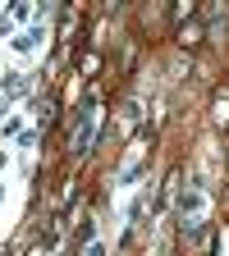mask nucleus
<instances>
[{
	"label": "nucleus",
	"mask_w": 229,
	"mask_h": 256,
	"mask_svg": "<svg viewBox=\"0 0 229 256\" xmlns=\"http://www.w3.org/2000/svg\"><path fill=\"white\" fill-rule=\"evenodd\" d=\"M46 23H32L28 32H19V37L10 42V55H19V60H28V55H37V50H46Z\"/></svg>",
	"instance_id": "obj_3"
},
{
	"label": "nucleus",
	"mask_w": 229,
	"mask_h": 256,
	"mask_svg": "<svg viewBox=\"0 0 229 256\" xmlns=\"http://www.w3.org/2000/svg\"><path fill=\"white\" fill-rule=\"evenodd\" d=\"M28 18H32V5H28V0H23V5H19V10H14V18H10V23H14V28H19V23H28Z\"/></svg>",
	"instance_id": "obj_6"
},
{
	"label": "nucleus",
	"mask_w": 229,
	"mask_h": 256,
	"mask_svg": "<svg viewBox=\"0 0 229 256\" xmlns=\"http://www.w3.org/2000/svg\"><path fill=\"white\" fill-rule=\"evenodd\" d=\"M206 215H211V192L202 188V183H188L183 192H179V220L188 224H206Z\"/></svg>",
	"instance_id": "obj_1"
},
{
	"label": "nucleus",
	"mask_w": 229,
	"mask_h": 256,
	"mask_svg": "<svg viewBox=\"0 0 229 256\" xmlns=\"http://www.w3.org/2000/svg\"><path fill=\"white\" fill-rule=\"evenodd\" d=\"M215 124H229V96H220V101H215Z\"/></svg>",
	"instance_id": "obj_5"
},
{
	"label": "nucleus",
	"mask_w": 229,
	"mask_h": 256,
	"mask_svg": "<svg viewBox=\"0 0 229 256\" xmlns=\"http://www.w3.org/2000/svg\"><path fill=\"white\" fill-rule=\"evenodd\" d=\"M101 106H83V114H78V128H74V156H92V146H96V133H101Z\"/></svg>",
	"instance_id": "obj_2"
},
{
	"label": "nucleus",
	"mask_w": 229,
	"mask_h": 256,
	"mask_svg": "<svg viewBox=\"0 0 229 256\" xmlns=\"http://www.w3.org/2000/svg\"><path fill=\"white\" fill-rule=\"evenodd\" d=\"M0 202H5V183H0Z\"/></svg>",
	"instance_id": "obj_8"
},
{
	"label": "nucleus",
	"mask_w": 229,
	"mask_h": 256,
	"mask_svg": "<svg viewBox=\"0 0 229 256\" xmlns=\"http://www.w3.org/2000/svg\"><path fill=\"white\" fill-rule=\"evenodd\" d=\"M138 119H142V96H133V101H124V110H119V124H124V128H133Z\"/></svg>",
	"instance_id": "obj_4"
},
{
	"label": "nucleus",
	"mask_w": 229,
	"mask_h": 256,
	"mask_svg": "<svg viewBox=\"0 0 229 256\" xmlns=\"http://www.w3.org/2000/svg\"><path fill=\"white\" fill-rule=\"evenodd\" d=\"M83 256H106V242H96V238H92V242L83 247Z\"/></svg>",
	"instance_id": "obj_7"
}]
</instances>
